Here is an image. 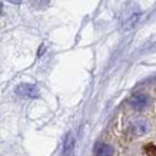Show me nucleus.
I'll return each instance as SVG.
<instances>
[{"label": "nucleus", "instance_id": "nucleus-1", "mask_svg": "<svg viewBox=\"0 0 156 156\" xmlns=\"http://www.w3.org/2000/svg\"><path fill=\"white\" fill-rule=\"evenodd\" d=\"M149 103H151V98L145 93H135L129 99V105L136 110H143L145 108L149 106Z\"/></svg>", "mask_w": 156, "mask_h": 156}, {"label": "nucleus", "instance_id": "nucleus-2", "mask_svg": "<svg viewBox=\"0 0 156 156\" xmlns=\"http://www.w3.org/2000/svg\"><path fill=\"white\" fill-rule=\"evenodd\" d=\"M16 93L22 98H30V99H34L39 96V89L36 85H32V83H22L16 87Z\"/></svg>", "mask_w": 156, "mask_h": 156}, {"label": "nucleus", "instance_id": "nucleus-3", "mask_svg": "<svg viewBox=\"0 0 156 156\" xmlns=\"http://www.w3.org/2000/svg\"><path fill=\"white\" fill-rule=\"evenodd\" d=\"M73 149H75V137L72 133H67L63 142V151L62 156H73Z\"/></svg>", "mask_w": 156, "mask_h": 156}, {"label": "nucleus", "instance_id": "nucleus-4", "mask_svg": "<svg viewBox=\"0 0 156 156\" xmlns=\"http://www.w3.org/2000/svg\"><path fill=\"white\" fill-rule=\"evenodd\" d=\"M113 147L108 143H99L95 149V156H113Z\"/></svg>", "mask_w": 156, "mask_h": 156}, {"label": "nucleus", "instance_id": "nucleus-5", "mask_svg": "<svg viewBox=\"0 0 156 156\" xmlns=\"http://www.w3.org/2000/svg\"><path fill=\"white\" fill-rule=\"evenodd\" d=\"M132 129L136 135H143V133H146L149 130V123L146 120H143V119H139V120H136L133 123Z\"/></svg>", "mask_w": 156, "mask_h": 156}, {"label": "nucleus", "instance_id": "nucleus-6", "mask_svg": "<svg viewBox=\"0 0 156 156\" xmlns=\"http://www.w3.org/2000/svg\"><path fill=\"white\" fill-rule=\"evenodd\" d=\"M139 16H140V14L136 13V14H135V16L132 17V19H129L128 22H126V26H125V27H126V29H128V27H133V26H135V23L137 22V19H139Z\"/></svg>", "mask_w": 156, "mask_h": 156}, {"label": "nucleus", "instance_id": "nucleus-7", "mask_svg": "<svg viewBox=\"0 0 156 156\" xmlns=\"http://www.w3.org/2000/svg\"><path fill=\"white\" fill-rule=\"evenodd\" d=\"M32 3L36 7H44V6L49 5V0H32Z\"/></svg>", "mask_w": 156, "mask_h": 156}, {"label": "nucleus", "instance_id": "nucleus-8", "mask_svg": "<svg viewBox=\"0 0 156 156\" xmlns=\"http://www.w3.org/2000/svg\"><path fill=\"white\" fill-rule=\"evenodd\" d=\"M7 2H12V3H20L22 0H7Z\"/></svg>", "mask_w": 156, "mask_h": 156}, {"label": "nucleus", "instance_id": "nucleus-9", "mask_svg": "<svg viewBox=\"0 0 156 156\" xmlns=\"http://www.w3.org/2000/svg\"><path fill=\"white\" fill-rule=\"evenodd\" d=\"M43 50H44V46H40V52H39V56L43 53Z\"/></svg>", "mask_w": 156, "mask_h": 156}, {"label": "nucleus", "instance_id": "nucleus-10", "mask_svg": "<svg viewBox=\"0 0 156 156\" xmlns=\"http://www.w3.org/2000/svg\"><path fill=\"white\" fill-rule=\"evenodd\" d=\"M2 10H3V6H2V3H0V13H2Z\"/></svg>", "mask_w": 156, "mask_h": 156}]
</instances>
